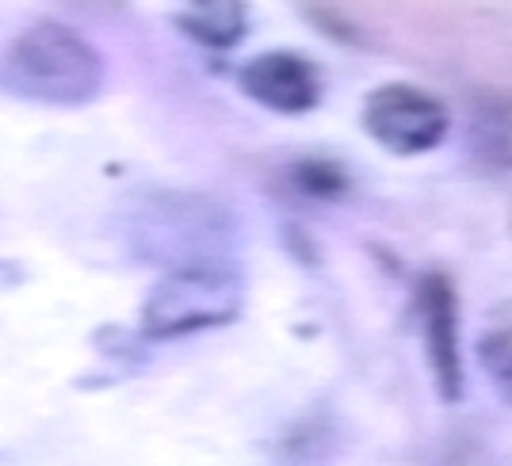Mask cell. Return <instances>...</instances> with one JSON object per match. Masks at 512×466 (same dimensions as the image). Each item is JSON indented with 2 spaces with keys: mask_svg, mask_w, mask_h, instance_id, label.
<instances>
[{
  "mask_svg": "<svg viewBox=\"0 0 512 466\" xmlns=\"http://www.w3.org/2000/svg\"><path fill=\"white\" fill-rule=\"evenodd\" d=\"M176 27L195 46L222 54L249 35V8L237 0H195L176 12Z\"/></svg>",
  "mask_w": 512,
  "mask_h": 466,
  "instance_id": "7",
  "label": "cell"
},
{
  "mask_svg": "<svg viewBox=\"0 0 512 466\" xmlns=\"http://www.w3.org/2000/svg\"><path fill=\"white\" fill-rule=\"evenodd\" d=\"M291 188L306 195V199H341L348 191V176L337 161H325V157H302L287 169Z\"/></svg>",
  "mask_w": 512,
  "mask_h": 466,
  "instance_id": "10",
  "label": "cell"
},
{
  "mask_svg": "<svg viewBox=\"0 0 512 466\" xmlns=\"http://www.w3.org/2000/svg\"><path fill=\"white\" fill-rule=\"evenodd\" d=\"M474 356L482 375L493 382V390L512 405V302H505L490 318V325L478 333Z\"/></svg>",
  "mask_w": 512,
  "mask_h": 466,
  "instance_id": "9",
  "label": "cell"
},
{
  "mask_svg": "<svg viewBox=\"0 0 512 466\" xmlns=\"http://www.w3.org/2000/svg\"><path fill=\"white\" fill-rule=\"evenodd\" d=\"M467 149L490 169H512V96H482L470 107Z\"/></svg>",
  "mask_w": 512,
  "mask_h": 466,
  "instance_id": "8",
  "label": "cell"
},
{
  "mask_svg": "<svg viewBox=\"0 0 512 466\" xmlns=\"http://www.w3.org/2000/svg\"><path fill=\"white\" fill-rule=\"evenodd\" d=\"M23 283H27V268H23L20 260H12V256H0V295L16 291Z\"/></svg>",
  "mask_w": 512,
  "mask_h": 466,
  "instance_id": "11",
  "label": "cell"
},
{
  "mask_svg": "<svg viewBox=\"0 0 512 466\" xmlns=\"http://www.w3.org/2000/svg\"><path fill=\"white\" fill-rule=\"evenodd\" d=\"M363 130L394 157H421L448 138L451 111L425 88L390 81L363 96Z\"/></svg>",
  "mask_w": 512,
  "mask_h": 466,
  "instance_id": "4",
  "label": "cell"
},
{
  "mask_svg": "<svg viewBox=\"0 0 512 466\" xmlns=\"http://www.w3.org/2000/svg\"><path fill=\"white\" fill-rule=\"evenodd\" d=\"M237 85L253 104L276 115H306L321 104V69L295 50H264L237 69Z\"/></svg>",
  "mask_w": 512,
  "mask_h": 466,
  "instance_id": "6",
  "label": "cell"
},
{
  "mask_svg": "<svg viewBox=\"0 0 512 466\" xmlns=\"http://www.w3.org/2000/svg\"><path fill=\"white\" fill-rule=\"evenodd\" d=\"M230 233L226 214L203 195H180V191H153L138 199L127 214L130 249L172 268H195V264H222L218 249Z\"/></svg>",
  "mask_w": 512,
  "mask_h": 466,
  "instance_id": "2",
  "label": "cell"
},
{
  "mask_svg": "<svg viewBox=\"0 0 512 466\" xmlns=\"http://www.w3.org/2000/svg\"><path fill=\"white\" fill-rule=\"evenodd\" d=\"M104 81V54L58 20L23 27L0 54V92L23 104L85 107L104 92Z\"/></svg>",
  "mask_w": 512,
  "mask_h": 466,
  "instance_id": "1",
  "label": "cell"
},
{
  "mask_svg": "<svg viewBox=\"0 0 512 466\" xmlns=\"http://www.w3.org/2000/svg\"><path fill=\"white\" fill-rule=\"evenodd\" d=\"M417 318H421V340H425V360L436 382V394L444 402L463 398V352H459V295L448 272H425L417 279Z\"/></svg>",
  "mask_w": 512,
  "mask_h": 466,
  "instance_id": "5",
  "label": "cell"
},
{
  "mask_svg": "<svg viewBox=\"0 0 512 466\" xmlns=\"http://www.w3.org/2000/svg\"><path fill=\"white\" fill-rule=\"evenodd\" d=\"M245 310V283L226 264H195V268H172L157 279L146 302H142V340H180L222 329L237 321Z\"/></svg>",
  "mask_w": 512,
  "mask_h": 466,
  "instance_id": "3",
  "label": "cell"
}]
</instances>
